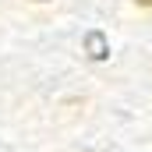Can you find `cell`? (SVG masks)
<instances>
[{
    "label": "cell",
    "mask_w": 152,
    "mask_h": 152,
    "mask_svg": "<svg viewBox=\"0 0 152 152\" xmlns=\"http://www.w3.org/2000/svg\"><path fill=\"white\" fill-rule=\"evenodd\" d=\"M85 46H88V57H92V60H106V53H110L103 32H88V36H85Z\"/></svg>",
    "instance_id": "cell-1"
},
{
    "label": "cell",
    "mask_w": 152,
    "mask_h": 152,
    "mask_svg": "<svg viewBox=\"0 0 152 152\" xmlns=\"http://www.w3.org/2000/svg\"><path fill=\"white\" fill-rule=\"evenodd\" d=\"M134 4H138V7H152V0H134Z\"/></svg>",
    "instance_id": "cell-2"
}]
</instances>
